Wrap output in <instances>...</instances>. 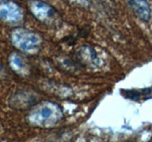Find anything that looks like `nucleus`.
Returning a JSON list of instances; mask_svg holds the SVG:
<instances>
[{
  "label": "nucleus",
  "instance_id": "f257e3e1",
  "mask_svg": "<svg viewBox=\"0 0 152 142\" xmlns=\"http://www.w3.org/2000/svg\"><path fill=\"white\" fill-rule=\"evenodd\" d=\"M63 117L64 114L60 105L53 101H42L36 104L28 113V120L33 126L50 128L58 124Z\"/></svg>",
  "mask_w": 152,
  "mask_h": 142
},
{
  "label": "nucleus",
  "instance_id": "f03ea898",
  "mask_svg": "<svg viewBox=\"0 0 152 142\" xmlns=\"http://www.w3.org/2000/svg\"><path fill=\"white\" fill-rule=\"evenodd\" d=\"M12 46L27 54H35L40 50L43 40L38 33L23 27L13 28L10 33Z\"/></svg>",
  "mask_w": 152,
  "mask_h": 142
},
{
  "label": "nucleus",
  "instance_id": "7ed1b4c3",
  "mask_svg": "<svg viewBox=\"0 0 152 142\" xmlns=\"http://www.w3.org/2000/svg\"><path fill=\"white\" fill-rule=\"evenodd\" d=\"M22 7L12 0H0V19L11 25H19L24 21Z\"/></svg>",
  "mask_w": 152,
  "mask_h": 142
},
{
  "label": "nucleus",
  "instance_id": "20e7f679",
  "mask_svg": "<svg viewBox=\"0 0 152 142\" xmlns=\"http://www.w3.org/2000/svg\"><path fill=\"white\" fill-rule=\"evenodd\" d=\"M28 8L38 21L44 24L53 22L57 16L55 9L42 0H28Z\"/></svg>",
  "mask_w": 152,
  "mask_h": 142
},
{
  "label": "nucleus",
  "instance_id": "39448f33",
  "mask_svg": "<svg viewBox=\"0 0 152 142\" xmlns=\"http://www.w3.org/2000/svg\"><path fill=\"white\" fill-rule=\"evenodd\" d=\"M132 12L144 22H148L151 18V8L147 0H127Z\"/></svg>",
  "mask_w": 152,
  "mask_h": 142
},
{
  "label": "nucleus",
  "instance_id": "423d86ee",
  "mask_svg": "<svg viewBox=\"0 0 152 142\" xmlns=\"http://www.w3.org/2000/svg\"><path fill=\"white\" fill-rule=\"evenodd\" d=\"M8 62H9L10 67H11L14 72H16L17 74L22 75L26 72V70H27L26 63L18 53L12 52V53L10 54Z\"/></svg>",
  "mask_w": 152,
  "mask_h": 142
},
{
  "label": "nucleus",
  "instance_id": "0eeeda50",
  "mask_svg": "<svg viewBox=\"0 0 152 142\" xmlns=\"http://www.w3.org/2000/svg\"><path fill=\"white\" fill-rule=\"evenodd\" d=\"M69 1L76 3V4H79L81 6H88L89 4V0H69Z\"/></svg>",
  "mask_w": 152,
  "mask_h": 142
},
{
  "label": "nucleus",
  "instance_id": "6e6552de",
  "mask_svg": "<svg viewBox=\"0 0 152 142\" xmlns=\"http://www.w3.org/2000/svg\"><path fill=\"white\" fill-rule=\"evenodd\" d=\"M4 73H5V69L3 67V65L1 64V63H0V77H1Z\"/></svg>",
  "mask_w": 152,
  "mask_h": 142
}]
</instances>
